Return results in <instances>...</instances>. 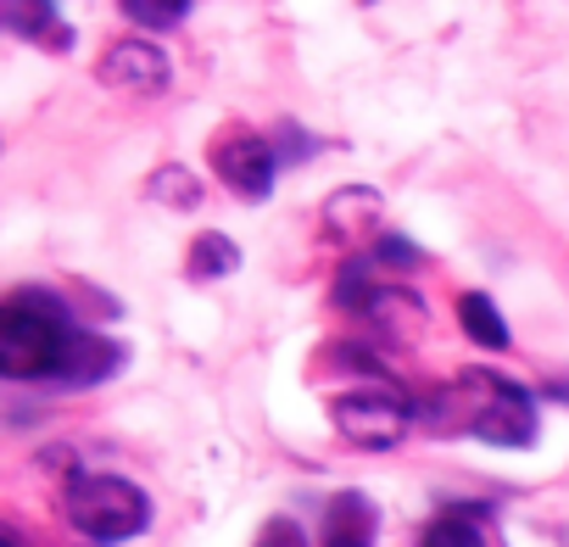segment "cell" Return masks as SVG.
<instances>
[{
	"instance_id": "cell-2",
	"label": "cell",
	"mask_w": 569,
	"mask_h": 547,
	"mask_svg": "<svg viewBox=\"0 0 569 547\" xmlns=\"http://www.w3.org/2000/svg\"><path fill=\"white\" fill-rule=\"evenodd\" d=\"M62 508H68L73 530L90 541H129L151 525V497L123 475H90V469L73 475L62 491Z\"/></svg>"
},
{
	"instance_id": "cell-8",
	"label": "cell",
	"mask_w": 569,
	"mask_h": 547,
	"mask_svg": "<svg viewBox=\"0 0 569 547\" xmlns=\"http://www.w3.org/2000/svg\"><path fill=\"white\" fill-rule=\"evenodd\" d=\"M375 218H380V190L369 185H347L325 201V229L336 240H358L363 229H375Z\"/></svg>"
},
{
	"instance_id": "cell-6",
	"label": "cell",
	"mask_w": 569,
	"mask_h": 547,
	"mask_svg": "<svg viewBox=\"0 0 569 547\" xmlns=\"http://www.w3.org/2000/svg\"><path fill=\"white\" fill-rule=\"evenodd\" d=\"M96 73H101V84L118 90V96H157V90H168L173 62H168V51L151 46V40H118V46L101 51Z\"/></svg>"
},
{
	"instance_id": "cell-11",
	"label": "cell",
	"mask_w": 569,
	"mask_h": 547,
	"mask_svg": "<svg viewBox=\"0 0 569 547\" xmlns=\"http://www.w3.org/2000/svg\"><path fill=\"white\" fill-rule=\"evenodd\" d=\"M118 364H123V352H118L107 336H96V330L84 336V330H79V341H73V352H68L62 380H68V386H96V380H107Z\"/></svg>"
},
{
	"instance_id": "cell-7",
	"label": "cell",
	"mask_w": 569,
	"mask_h": 547,
	"mask_svg": "<svg viewBox=\"0 0 569 547\" xmlns=\"http://www.w3.org/2000/svg\"><path fill=\"white\" fill-rule=\"evenodd\" d=\"M319 547H375V503L358 497V491H341V497L325 508Z\"/></svg>"
},
{
	"instance_id": "cell-4",
	"label": "cell",
	"mask_w": 569,
	"mask_h": 547,
	"mask_svg": "<svg viewBox=\"0 0 569 547\" xmlns=\"http://www.w3.org/2000/svg\"><path fill=\"white\" fill-rule=\"evenodd\" d=\"M330 414H336V430H341L347 441L369 447V452L397 447L402 430H408V419H413V408H408L402 397H391V391H352V397H336Z\"/></svg>"
},
{
	"instance_id": "cell-13",
	"label": "cell",
	"mask_w": 569,
	"mask_h": 547,
	"mask_svg": "<svg viewBox=\"0 0 569 547\" xmlns=\"http://www.w3.org/2000/svg\"><path fill=\"white\" fill-rule=\"evenodd\" d=\"M234 268H240V251H234L229 235H196L190 262H184L190 280H223V274H234Z\"/></svg>"
},
{
	"instance_id": "cell-17",
	"label": "cell",
	"mask_w": 569,
	"mask_h": 547,
	"mask_svg": "<svg viewBox=\"0 0 569 547\" xmlns=\"http://www.w3.org/2000/svg\"><path fill=\"white\" fill-rule=\"evenodd\" d=\"M369 257H375V262H391V268H413V262H419L413 240H402V235H386V240H380Z\"/></svg>"
},
{
	"instance_id": "cell-3",
	"label": "cell",
	"mask_w": 569,
	"mask_h": 547,
	"mask_svg": "<svg viewBox=\"0 0 569 547\" xmlns=\"http://www.w3.org/2000/svg\"><path fill=\"white\" fill-rule=\"evenodd\" d=\"M458 391L469 397V430L491 447H530L536 441V397L502 375H463Z\"/></svg>"
},
{
	"instance_id": "cell-1",
	"label": "cell",
	"mask_w": 569,
	"mask_h": 547,
	"mask_svg": "<svg viewBox=\"0 0 569 547\" xmlns=\"http://www.w3.org/2000/svg\"><path fill=\"white\" fill-rule=\"evenodd\" d=\"M79 330L68 308L46 291H18L0 308V375L7 380H46L68 369Z\"/></svg>"
},
{
	"instance_id": "cell-14",
	"label": "cell",
	"mask_w": 569,
	"mask_h": 547,
	"mask_svg": "<svg viewBox=\"0 0 569 547\" xmlns=\"http://www.w3.org/2000/svg\"><path fill=\"white\" fill-rule=\"evenodd\" d=\"M146 196H151V201H162V207H179V212H190V207L201 201V179H196L190 168H179V162H162V168L151 173Z\"/></svg>"
},
{
	"instance_id": "cell-18",
	"label": "cell",
	"mask_w": 569,
	"mask_h": 547,
	"mask_svg": "<svg viewBox=\"0 0 569 547\" xmlns=\"http://www.w3.org/2000/svg\"><path fill=\"white\" fill-rule=\"evenodd\" d=\"M262 547H308V541H302V530H297L291 519H273V525L262 530Z\"/></svg>"
},
{
	"instance_id": "cell-15",
	"label": "cell",
	"mask_w": 569,
	"mask_h": 547,
	"mask_svg": "<svg viewBox=\"0 0 569 547\" xmlns=\"http://www.w3.org/2000/svg\"><path fill=\"white\" fill-rule=\"evenodd\" d=\"M425 547H486V536H480V525L469 514H441L425 530Z\"/></svg>"
},
{
	"instance_id": "cell-9",
	"label": "cell",
	"mask_w": 569,
	"mask_h": 547,
	"mask_svg": "<svg viewBox=\"0 0 569 547\" xmlns=\"http://www.w3.org/2000/svg\"><path fill=\"white\" fill-rule=\"evenodd\" d=\"M0 12H7V29L12 34H23V40H51L57 51H68L73 46V34L62 29V18H57V0H0Z\"/></svg>"
},
{
	"instance_id": "cell-19",
	"label": "cell",
	"mask_w": 569,
	"mask_h": 547,
	"mask_svg": "<svg viewBox=\"0 0 569 547\" xmlns=\"http://www.w3.org/2000/svg\"><path fill=\"white\" fill-rule=\"evenodd\" d=\"M0 547H23V536H18V530H7V536H0Z\"/></svg>"
},
{
	"instance_id": "cell-16",
	"label": "cell",
	"mask_w": 569,
	"mask_h": 547,
	"mask_svg": "<svg viewBox=\"0 0 569 547\" xmlns=\"http://www.w3.org/2000/svg\"><path fill=\"white\" fill-rule=\"evenodd\" d=\"M123 12L146 29H179V18L190 12V0H123Z\"/></svg>"
},
{
	"instance_id": "cell-5",
	"label": "cell",
	"mask_w": 569,
	"mask_h": 547,
	"mask_svg": "<svg viewBox=\"0 0 569 547\" xmlns=\"http://www.w3.org/2000/svg\"><path fill=\"white\" fill-rule=\"evenodd\" d=\"M212 168H218V179H223L229 190H240V196L257 201V196L273 190L279 151H273V140L257 135V129H223V135L212 140Z\"/></svg>"
},
{
	"instance_id": "cell-12",
	"label": "cell",
	"mask_w": 569,
	"mask_h": 547,
	"mask_svg": "<svg viewBox=\"0 0 569 547\" xmlns=\"http://www.w3.org/2000/svg\"><path fill=\"white\" fill-rule=\"evenodd\" d=\"M458 325H463V336H469L475 347H491V352L508 347V325H502V314L491 308V297H480V291H463V297H458Z\"/></svg>"
},
{
	"instance_id": "cell-10",
	"label": "cell",
	"mask_w": 569,
	"mask_h": 547,
	"mask_svg": "<svg viewBox=\"0 0 569 547\" xmlns=\"http://www.w3.org/2000/svg\"><path fill=\"white\" fill-rule=\"evenodd\" d=\"M363 319L380 325L386 336H413V330H425V308H419V297L402 291V286H375V297L363 302Z\"/></svg>"
}]
</instances>
